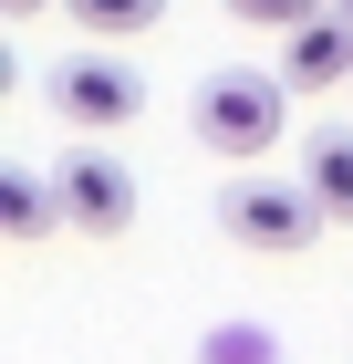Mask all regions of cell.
<instances>
[{"instance_id": "8fae6325", "label": "cell", "mask_w": 353, "mask_h": 364, "mask_svg": "<svg viewBox=\"0 0 353 364\" xmlns=\"http://www.w3.org/2000/svg\"><path fill=\"white\" fill-rule=\"evenodd\" d=\"M343 11H353V0H343Z\"/></svg>"}, {"instance_id": "3957f363", "label": "cell", "mask_w": 353, "mask_h": 364, "mask_svg": "<svg viewBox=\"0 0 353 364\" xmlns=\"http://www.w3.org/2000/svg\"><path fill=\"white\" fill-rule=\"evenodd\" d=\"M53 114L63 125H94V136L104 125H136L146 114V73L125 53H63L53 63Z\"/></svg>"}, {"instance_id": "277c9868", "label": "cell", "mask_w": 353, "mask_h": 364, "mask_svg": "<svg viewBox=\"0 0 353 364\" xmlns=\"http://www.w3.org/2000/svg\"><path fill=\"white\" fill-rule=\"evenodd\" d=\"M53 188H63V219L83 229V240H114V229L136 219V167L114 156V146H63V167H53Z\"/></svg>"}, {"instance_id": "7a4b0ae2", "label": "cell", "mask_w": 353, "mask_h": 364, "mask_svg": "<svg viewBox=\"0 0 353 364\" xmlns=\"http://www.w3.org/2000/svg\"><path fill=\"white\" fill-rule=\"evenodd\" d=\"M322 219H332V208H322L312 188H271V177H229V198H218V229H229L239 250H260V260L312 250Z\"/></svg>"}, {"instance_id": "8992f818", "label": "cell", "mask_w": 353, "mask_h": 364, "mask_svg": "<svg viewBox=\"0 0 353 364\" xmlns=\"http://www.w3.org/2000/svg\"><path fill=\"white\" fill-rule=\"evenodd\" d=\"M0 229H11V240H53V229H73L63 219V188L42 167H11L0 177Z\"/></svg>"}, {"instance_id": "52a82bcc", "label": "cell", "mask_w": 353, "mask_h": 364, "mask_svg": "<svg viewBox=\"0 0 353 364\" xmlns=\"http://www.w3.org/2000/svg\"><path fill=\"white\" fill-rule=\"evenodd\" d=\"M301 188L322 198L332 219H353V125H322V136L301 146Z\"/></svg>"}, {"instance_id": "ba28073f", "label": "cell", "mask_w": 353, "mask_h": 364, "mask_svg": "<svg viewBox=\"0 0 353 364\" xmlns=\"http://www.w3.org/2000/svg\"><path fill=\"white\" fill-rule=\"evenodd\" d=\"M83 21V42H136V31H156L166 21V0H63Z\"/></svg>"}, {"instance_id": "30bf717a", "label": "cell", "mask_w": 353, "mask_h": 364, "mask_svg": "<svg viewBox=\"0 0 353 364\" xmlns=\"http://www.w3.org/2000/svg\"><path fill=\"white\" fill-rule=\"evenodd\" d=\"M0 11H11V21H31V11H42V0H0Z\"/></svg>"}, {"instance_id": "9c48e42d", "label": "cell", "mask_w": 353, "mask_h": 364, "mask_svg": "<svg viewBox=\"0 0 353 364\" xmlns=\"http://www.w3.org/2000/svg\"><path fill=\"white\" fill-rule=\"evenodd\" d=\"M322 11V0H229V21H249V31H301Z\"/></svg>"}, {"instance_id": "6da1fadb", "label": "cell", "mask_w": 353, "mask_h": 364, "mask_svg": "<svg viewBox=\"0 0 353 364\" xmlns=\"http://www.w3.org/2000/svg\"><path fill=\"white\" fill-rule=\"evenodd\" d=\"M188 125H197V146H218V156H271L281 136H291V73H249V63H218L208 84L188 94Z\"/></svg>"}, {"instance_id": "5b68a950", "label": "cell", "mask_w": 353, "mask_h": 364, "mask_svg": "<svg viewBox=\"0 0 353 364\" xmlns=\"http://www.w3.org/2000/svg\"><path fill=\"white\" fill-rule=\"evenodd\" d=\"M281 73H291V94H332L353 84V11L332 0V11H312V21L281 42Z\"/></svg>"}]
</instances>
